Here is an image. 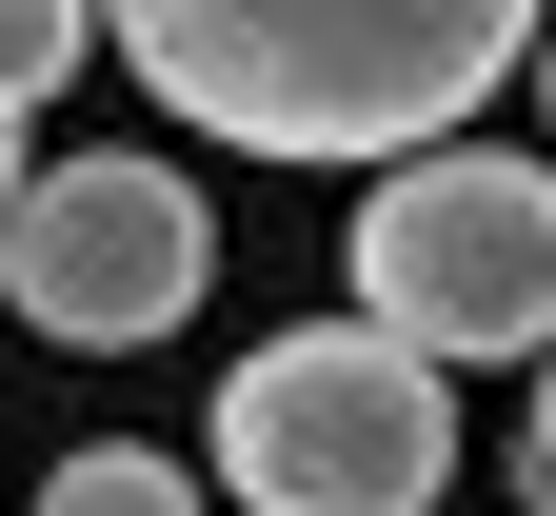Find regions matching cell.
I'll use <instances>...</instances> for the list:
<instances>
[{
  "label": "cell",
  "mask_w": 556,
  "mask_h": 516,
  "mask_svg": "<svg viewBox=\"0 0 556 516\" xmlns=\"http://www.w3.org/2000/svg\"><path fill=\"white\" fill-rule=\"evenodd\" d=\"M119 80L239 160H417L536 60V0H100Z\"/></svg>",
  "instance_id": "obj_1"
},
{
  "label": "cell",
  "mask_w": 556,
  "mask_h": 516,
  "mask_svg": "<svg viewBox=\"0 0 556 516\" xmlns=\"http://www.w3.org/2000/svg\"><path fill=\"white\" fill-rule=\"evenodd\" d=\"M219 496L239 516H438L457 496V357H417L378 299L299 318L219 378Z\"/></svg>",
  "instance_id": "obj_2"
},
{
  "label": "cell",
  "mask_w": 556,
  "mask_h": 516,
  "mask_svg": "<svg viewBox=\"0 0 556 516\" xmlns=\"http://www.w3.org/2000/svg\"><path fill=\"white\" fill-rule=\"evenodd\" d=\"M338 278L417 338V357H556V160H517V139H417V160L358 179V239H338Z\"/></svg>",
  "instance_id": "obj_3"
},
{
  "label": "cell",
  "mask_w": 556,
  "mask_h": 516,
  "mask_svg": "<svg viewBox=\"0 0 556 516\" xmlns=\"http://www.w3.org/2000/svg\"><path fill=\"white\" fill-rule=\"evenodd\" d=\"M199 278H219V218H199V179L160 160V139L21 160V199H0V299H21V338H60V357L179 338Z\"/></svg>",
  "instance_id": "obj_4"
},
{
  "label": "cell",
  "mask_w": 556,
  "mask_h": 516,
  "mask_svg": "<svg viewBox=\"0 0 556 516\" xmlns=\"http://www.w3.org/2000/svg\"><path fill=\"white\" fill-rule=\"evenodd\" d=\"M40 516H199V457H160V437H80V457L40 477Z\"/></svg>",
  "instance_id": "obj_5"
},
{
  "label": "cell",
  "mask_w": 556,
  "mask_h": 516,
  "mask_svg": "<svg viewBox=\"0 0 556 516\" xmlns=\"http://www.w3.org/2000/svg\"><path fill=\"white\" fill-rule=\"evenodd\" d=\"M100 40H119V21H100V0H0V100H21V119H40V100H60V80H80V60H100Z\"/></svg>",
  "instance_id": "obj_6"
},
{
  "label": "cell",
  "mask_w": 556,
  "mask_h": 516,
  "mask_svg": "<svg viewBox=\"0 0 556 516\" xmlns=\"http://www.w3.org/2000/svg\"><path fill=\"white\" fill-rule=\"evenodd\" d=\"M517 496L556 516V357H536V417H517Z\"/></svg>",
  "instance_id": "obj_7"
},
{
  "label": "cell",
  "mask_w": 556,
  "mask_h": 516,
  "mask_svg": "<svg viewBox=\"0 0 556 516\" xmlns=\"http://www.w3.org/2000/svg\"><path fill=\"white\" fill-rule=\"evenodd\" d=\"M0 199H21V100H0Z\"/></svg>",
  "instance_id": "obj_8"
},
{
  "label": "cell",
  "mask_w": 556,
  "mask_h": 516,
  "mask_svg": "<svg viewBox=\"0 0 556 516\" xmlns=\"http://www.w3.org/2000/svg\"><path fill=\"white\" fill-rule=\"evenodd\" d=\"M536 119H556V21H536Z\"/></svg>",
  "instance_id": "obj_9"
}]
</instances>
